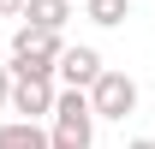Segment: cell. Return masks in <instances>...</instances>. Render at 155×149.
<instances>
[{"instance_id":"cell-1","label":"cell","mask_w":155,"mask_h":149,"mask_svg":"<svg viewBox=\"0 0 155 149\" xmlns=\"http://www.w3.org/2000/svg\"><path fill=\"white\" fill-rule=\"evenodd\" d=\"M48 149H90L96 143V108H90V90H54V113H48Z\"/></svg>"},{"instance_id":"cell-2","label":"cell","mask_w":155,"mask_h":149,"mask_svg":"<svg viewBox=\"0 0 155 149\" xmlns=\"http://www.w3.org/2000/svg\"><path fill=\"white\" fill-rule=\"evenodd\" d=\"M60 30H42V24L24 18L18 30H12V60H6V72H48L54 78V60H60Z\"/></svg>"},{"instance_id":"cell-3","label":"cell","mask_w":155,"mask_h":149,"mask_svg":"<svg viewBox=\"0 0 155 149\" xmlns=\"http://www.w3.org/2000/svg\"><path fill=\"white\" fill-rule=\"evenodd\" d=\"M90 108H96V119H125V113H137V78L101 66L96 84H90Z\"/></svg>"},{"instance_id":"cell-4","label":"cell","mask_w":155,"mask_h":149,"mask_svg":"<svg viewBox=\"0 0 155 149\" xmlns=\"http://www.w3.org/2000/svg\"><path fill=\"white\" fill-rule=\"evenodd\" d=\"M6 108L18 113V119H48V113H54V78L48 72H12Z\"/></svg>"},{"instance_id":"cell-5","label":"cell","mask_w":155,"mask_h":149,"mask_svg":"<svg viewBox=\"0 0 155 149\" xmlns=\"http://www.w3.org/2000/svg\"><path fill=\"white\" fill-rule=\"evenodd\" d=\"M96 72H101V54H96V48H84V42H78V48H60V60H54V78H60V84H72V90H90Z\"/></svg>"},{"instance_id":"cell-6","label":"cell","mask_w":155,"mask_h":149,"mask_svg":"<svg viewBox=\"0 0 155 149\" xmlns=\"http://www.w3.org/2000/svg\"><path fill=\"white\" fill-rule=\"evenodd\" d=\"M0 149H48V125L42 119H6L0 125Z\"/></svg>"},{"instance_id":"cell-7","label":"cell","mask_w":155,"mask_h":149,"mask_svg":"<svg viewBox=\"0 0 155 149\" xmlns=\"http://www.w3.org/2000/svg\"><path fill=\"white\" fill-rule=\"evenodd\" d=\"M18 18L42 24V30H66V18H72V0H24Z\"/></svg>"},{"instance_id":"cell-8","label":"cell","mask_w":155,"mask_h":149,"mask_svg":"<svg viewBox=\"0 0 155 149\" xmlns=\"http://www.w3.org/2000/svg\"><path fill=\"white\" fill-rule=\"evenodd\" d=\"M84 18L101 24V30H114V24L131 18V0H84Z\"/></svg>"},{"instance_id":"cell-9","label":"cell","mask_w":155,"mask_h":149,"mask_svg":"<svg viewBox=\"0 0 155 149\" xmlns=\"http://www.w3.org/2000/svg\"><path fill=\"white\" fill-rule=\"evenodd\" d=\"M24 12V0H0V18H18Z\"/></svg>"},{"instance_id":"cell-10","label":"cell","mask_w":155,"mask_h":149,"mask_svg":"<svg viewBox=\"0 0 155 149\" xmlns=\"http://www.w3.org/2000/svg\"><path fill=\"white\" fill-rule=\"evenodd\" d=\"M6 90H12V72L0 66V108H6Z\"/></svg>"},{"instance_id":"cell-11","label":"cell","mask_w":155,"mask_h":149,"mask_svg":"<svg viewBox=\"0 0 155 149\" xmlns=\"http://www.w3.org/2000/svg\"><path fill=\"white\" fill-rule=\"evenodd\" d=\"M125 149H155V137H131V143H125Z\"/></svg>"}]
</instances>
